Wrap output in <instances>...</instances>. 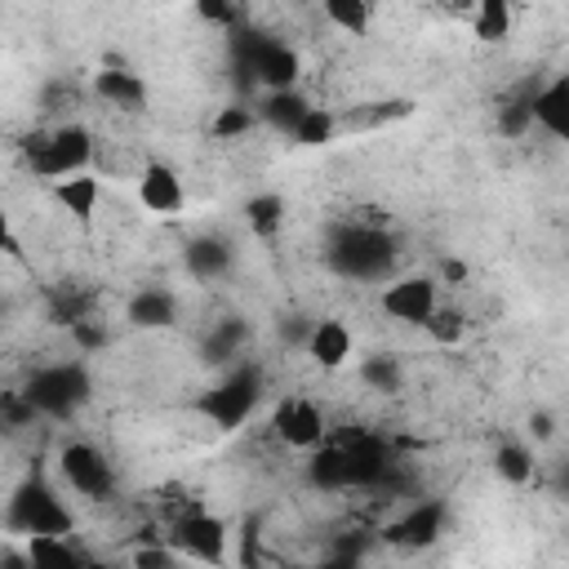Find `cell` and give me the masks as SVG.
I'll return each mask as SVG.
<instances>
[{
    "mask_svg": "<svg viewBox=\"0 0 569 569\" xmlns=\"http://www.w3.org/2000/svg\"><path fill=\"white\" fill-rule=\"evenodd\" d=\"M27 160H31V173L49 178V182L84 173L93 160V133L84 124H62L53 133H36L27 142Z\"/></svg>",
    "mask_w": 569,
    "mask_h": 569,
    "instance_id": "cell-1",
    "label": "cell"
},
{
    "mask_svg": "<svg viewBox=\"0 0 569 569\" xmlns=\"http://www.w3.org/2000/svg\"><path fill=\"white\" fill-rule=\"evenodd\" d=\"M89 391H93L89 369H84L80 360H62V365H44V369H36L22 396H27L31 409L44 413V418H71V413L89 400Z\"/></svg>",
    "mask_w": 569,
    "mask_h": 569,
    "instance_id": "cell-2",
    "label": "cell"
},
{
    "mask_svg": "<svg viewBox=\"0 0 569 569\" xmlns=\"http://www.w3.org/2000/svg\"><path fill=\"white\" fill-rule=\"evenodd\" d=\"M71 525L76 520L62 507V498L40 480H27L9 502V529L13 533H27V538H36V533H71Z\"/></svg>",
    "mask_w": 569,
    "mask_h": 569,
    "instance_id": "cell-3",
    "label": "cell"
},
{
    "mask_svg": "<svg viewBox=\"0 0 569 569\" xmlns=\"http://www.w3.org/2000/svg\"><path fill=\"white\" fill-rule=\"evenodd\" d=\"M258 396H262V369H258V365H240V369L227 373L209 396H200V413H209L222 431H236V427L253 413Z\"/></svg>",
    "mask_w": 569,
    "mask_h": 569,
    "instance_id": "cell-4",
    "label": "cell"
},
{
    "mask_svg": "<svg viewBox=\"0 0 569 569\" xmlns=\"http://www.w3.org/2000/svg\"><path fill=\"white\" fill-rule=\"evenodd\" d=\"M58 471H62V480H67L76 493H84V498H93V502H102V498L116 493V471H111V462H107L89 440H67V445L58 449Z\"/></svg>",
    "mask_w": 569,
    "mask_h": 569,
    "instance_id": "cell-5",
    "label": "cell"
},
{
    "mask_svg": "<svg viewBox=\"0 0 569 569\" xmlns=\"http://www.w3.org/2000/svg\"><path fill=\"white\" fill-rule=\"evenodd\" d=\"M173 547L178 551H187V556H196V560H204V565H218V560H227V520H218V516H209V511H200V507H187L178 520H173Z\"/></svg>",
    "mask_w": 569,
    "mask_h": 569,
    "instance_id": "cell-6",
    "label": "cell"
},
{
    "mask_svg": "<svg viewBox=\"0 0 569 569\" xmlns=\"http://www.w3.org/2000/svg\"><path fill=\"white\" fill-rule=\"evenodd\" d=\"M333 267L347 276H378L391 262V240L382 231H365V227H347L333 249H329Z\"/></svg>",
    "mask_w": 569,
    "mask_h": 569,
    "instance_id": "cell-7",
    "label": "cell"
},
{
    "mask_svg": "<svg viewBox=\"0 0 569 569\" xmlns=\"http://www.w3.org/2000/svg\"><path fill=\"white\" fill-rule=\"evenodd\" d=\"M436 307H440V289L431 276H400L382 289V311L400 325H427Z\"/></svg>",
    "mask_w": 569,
    "mask_h": 569,
    "instance_id": "cell-8",
    "label": "cell"
},
{
    "mask_svg": "<svg viewBox=\"0 0 569 569\" xmlns=\"http://www.w3.org/2000/svg\"><path fill=\"white\" fill-rule=\"evenodd\" d=\"M244 62L253 71V80H262L267 89H293L298 84V53L284 40H267V36H249L244 40Z\"/></svg>",
    "mask_w": 569,
    "mask_h": 569,
    "instance_id": "cell-9",
    "label": "cell"
},
{
    "mask_svg": "<svg viewBox=\"0 0 569 569\" xmlns=\"http://www.w3.org/2000/svg\"><path fill=\"white\" fill-rule=\"evenodd\" d=\"M271 427L289 449H316L325 440V413L307 396H284L271 413Z\"/></svg>",
    "mask_w": 569,
    "mask_h": 569,
    "instance_id": "cell-10",
    "label": "cell"
},
{
    "mask_svg": "<svg viewBox=\"0 0 569 569\" xmlns=\"http://www.w3.org/2000/svg\"><path fill=\"white\" fill-rule=\"evenodd\" d=\"M138 200L151 213H178L182 200H187V191H182V178L164 160H147L138 169Z\"/></svg>",
    "mask_w": 569,
    "mask_h": 569,
    "instance_id": "cell-11",
    "label": "cell"
},
{
    "mask_svg": "<svg viewBox=\"0 0 569 569\" xmlns=\"http://www.w3.org/2000/svg\"><path fill=\"white\" fill-rule=\"evenodd\" d=\"M529 111H533L538 129H547L551 138H560L569 147V76H556L542 89H533L529 93Z\"/></svg>",
    "mask_w": 569,
    "mask_h": 569,
    "instance_id": "cell-12",
    "label": "cell"
},
{
    "mask_svg": "<svg viewBox=\"0 0 569 569\" xmlns=\"http://www.w3.org/2000/svg\"><path fill=\"white\" fill-rule=\"evenodd\" d=\"M347 467H351V485L356 489L382 485L391 476V449L378 436H351L347 440Z\"/></svg>",
    "mask_w": 569,
    "mask_h": 569,
    "instance_id": "cell-13",
    "label": "cell"
},
{
    "mask_svg": "<svg viewBox=\"0 0 569 569\" xmlns=\"http://www.w3.org/2000/svg\"><path fill=\"white\" fill-rule=\"evenodd\" d=\"M307 356L320 369H342L351 360V329L342 320H316L307 329Z\"/></svg>",
    "mask_w": 569,
    "mask_h": 569,
    "instance_id": "cell-14",
    "label": "cell"
},
{
    "mask_svg": "<svg viewBox=\"0 0 569 569\" xmlns=\"http://www.w3.org/2000/svg\"><path fill=\"white\" fill-rule=\"evenodd\" d=\"M440 525H445V502H418L409 516L387 525V538L405 542V547H427V542L440 538Z\"/></svg>",
    "mask_w": 569,
    "mask_h": 569,
    "instance_id": "cell-15",
    "label": "cell"
},
{
    "mask_svg": "<svg viewBox=\"0 0 569 569\" xmlns=\"http://www.w3.org/2000/svg\"><path fill=\"white\" fill-rule=\"evenodd\" d=\"M93 93L107 98V102L120 107V111H142V107H147V84H142V76H133V71H124V67H102V71L93 76Z\"/></svg>",
    "mask_w": 569,
    "mask_h": 569,
    "instance_id": "cell-16",
    "label": "cell"
},
{
    "mask_svg": "<svg viewBox=\"0 0 569 569\" xmlns=\"http://www.w3.org/2000/svg\"><path fill=\"white\" fill-rule=\"evenodd\" d=\"M311 111V102H307V93L293 84V89H267V98L258 102V116L271 124V129H280V133H289L293 138V129L302 124V116Z\"/></svg>",
    "mask_w": 569,
    "mask_h": 569,
    "instance_id": "cell-17",
    "label": "cell"
},
{
    "mask_svg": "<svg viewBox=\"0 0 569 569\" xmlns=\"http://www.w3.org/2000/svg\"><path fill=\"white\" fill-rule=\"evenodd\" d=\"M98 178L93 173H71V178H58L53 182V200L80 222V227H89L93 222V213H98Z\"/></svg>",
    "mask_w": 569,
    "mask_h": 569,
    "instance_id": "cell-18",
    "label": "cell"
},
{
    "mask_svg": "<svg viewBox=\"0 0 569 569\" xmlns=\"http://www.w3.org/2000/svg\"><path fill=\"white\" fill-rule=\"evenodd\" d=\"M182 258H187V271H191L196 280H218V276L231 271V244H227V240H213V236L191 240V244L182 249Z\"/></svg>",
    "mask_w": 569,
    "mask_h": 569,
    "instance_id": "cell-19",
    "label": "cell"
},
{
    "mask_svg": "<svg viewBox=\"0 0 569 569\" xmlns=\"http://www.w3.org/2000/svg\"><path fill=\"white\" fill-rule=\"evenodd\" d=\"M311 485L320 489H351V467H347V445H316L311 449V467H307Z\"/></svg>",
    "mask_w": 569,
    "mask_h": 569,
    "instance_id": "cell-20",
    "label": "cell"
},
{
    "mask_svg": "<svg viewBox=\"0 0 569 569\" xmlns=\"http://www.w3.org/2000/svg\"><path fill=\"white\" fill-rule=\"evenodd\" d=\"M129 320L138 329H169L178 320V298L169 289H142L133 302H129Z\"/></svg>",
    "mask_w": 569,
    "mask_h": 569,
    "instance_id": "cell-21",
    "label": "cell"
},
{
    "mask_svg": "<svg viewBox=\"0 0 569 569\" xmlns=\"http://www.w3.org/2000/svg\"><path fill=\"white\" fill-rule=\"evenodd\" d=\"M27 556H31V565H84L89 560L71 542V533H36V538H27Z\"/></svg>",
    "mask_w": 569,
    "mask_h": 569,
    "instance_id": "cell-22",
    "label": "cell"
},
{
    "mask_svg": "<svg viewBox=\"0 0 569 569\" xmlns=\"http://www.w3.org/2000/svg\"><path fill=\"white\" fill-rule=\"evenodd\" d=\"M471 31L480 44H502L511 36V0H480L471 13Z\"/></svg>",
    "mask_w": 569,
    "mask_h": 569,
    "instance_id": "cell-23",
    "label": "cell"
},
{
    "mask_svg": "<svg viewBox=\"0 0 569 569\" xmlns=\"http://www.w3.org/2000/svg\"><path fill=\"white\" fill-rule=\"evenodd\" d=\"M244 218H249V231L271 240L280 227H284V200L276 191H262V196H249L244 200Z\"/></svg>",
    "mask_w": 569,
    "mask_h": 569,
    "instance_id": "cell-24",
    "label": "cell"
},
{
    "mask_svg": "<svg viewBox=\"0 0 569 569\" xmlns=\"http://www.w3.org/2000/svg\"><path fill=\"white\" fill-rule=\"evenodd\" d=\"M493 471H498V480H507V485H529V480H533V453H529L520 440H502L498 453H493Z\"/></svg>",
    "mask_w": 569,
    "mask_h": 569,
    "instance_id": "cell-25",
    "label": "cell"
},
{
    "mask_svg": "<svg viewBox=\"0 0 569 569\" xmlns=\"http://www.w3.org/2000/svg\"><path fill=\"white\" fill-rule=\"evenodd\" d=\"M325 18L347 36H369V0H320Z\"/></svg>",
    "mask_w": 569,
    "mask_h": 569,
    "instance_id": "cell-26",
    "label": "cell"
},
{
    "mask_svg": "<svg viewBox=\"0 0 569 569\" xmlns=\"http://www.w3.org/2000/svg\"><path fill=\"white\" fill-rule=\"evenodd\" d=\"M333 129H338L333 111H329V107H311V111L302 116V124L293 129V142H298V147H320V142L333 138Z\"/></svg>",
    "mask_w": 569,
    "mask_h": 569,
    "instance_id": "cell-27",
    "label": "cell"
},
{
    "mask_svg": "<svg viewBox=\"0 0 569 569\" xmlns=\"http://www.w3.org/2000/svg\"><path fill=\"white\" fill-rule=\"evenodd\" d=\"M49 316H53V325H80V320H89V298L80 289H58L49 302Z\"/></svg>",
    "mask_w": 569,
    "mask_h": 569,
    "instance_id": "cell-28",
    "label": "cell"
},
{
    "mask_svg": "<svg viewBox=\"0 0 569 569\" xmlns=\"http://www.w3.org/2000/svg\"><path fill=\"white\" fill-rule=\"evenodd\" d=\"M436 342H445V347H453V342H462V333H467V325H462V316L458 311H449V307H436L431 311V320L422 325Z\"/></svg>",
    "mask_w": 569,
    "mask_h": 569,
    "instance_id": "cell-29",
    "label": "cell"
},
{
    "mask_svg": "<svg viewBox=\"0 0 569 569\" xmlns=\"http://www.w3.org/2000/svg\"><path fill=\"white\" fill-rule=\"evenodd\" d=\"M249 129H253V111L249 107H222L213 116V138H222V142H231V138H240Z\"/></svg>",
    "mask_w": 569,
    "mask_h": 569,
    "instance_id": "cell-30",
    "label": "cell"
},
{
    "mask_svg": "<svg viewBox=\"0 0 569 569\" xmlns=\"http://www.w3.org/2000/svg\"><path fill=\"white\" fill-rule=\"evenodd\" d=\"M360 378H365L369 387L391 391V387L400 382V365H396L391 356H373V360H365V365H360Z\"/></svg>",
    "mask_w": 569,
    "mask_h": 569,
    "instance_id": "cell-31",
    "label": "cell"
},
{
    "mask_svg": "<svg viewBox=\"0 0 569 569\" xmlns=\"http://www.w3.org/2000/svg\"><path fill=\"white\" fill-rule=\"evenodd\" d=\"M196 13L213 27H236L240 22V4L236 0H196Z\"/></svg>",
    "mask_w": 569,
    "mask_h": 569,
    "instance_id": "cell-32",
    "label": "cell"
},
{
    "mask_svg": "<svg viewBox=\"0 0 569 569\" xmlns=\"http://www.w3.org/2000/svg\"><path fill=\"white\" fill-rule=\"evenodd\" d=\"M529 431H533L538 440H551V436H556V422H551V413H547V409H533V413H529Z\"/></svg>",
    "mask_w": 569,
    "mask_h": 569,
    "instance_id": "cell-33",
    "label": "cell"
},
{
    "mask_svg": "<svg viewBox=\"0 0 569 569\" xmlns=\"http://www.w3.org/2000/svg\"><path fill=\"white\" fill-rule=\"evenodd\" d=\"M133 560L138 565H173V551H164V547H138Z\"/></svg>",
    "mask_w": 569,
    "mask_h": 569,
    "instance_id": "cell-34",
    "label": "cell"
},
{
    "mask_svg": "<svg viewBox=\"0 0 569 569\" xmlns=\"http://www.w3.org/2000/svg\"><path fill=\"white\" fill-rule=\"evenodd\" d=\"M436 4H440V13H449V18H471L480 0H436Z\"/></svg>",
    "mask_w": 569,
    "mask_h": 569,
    "instance_id": "cell-35",
    "label": "cell"
},
{
    "mask_svg": "<svg viewBox=\"0 0 569 569\" xmlns=\"http://www.w3.org/2000/svg\"><path fill=\"white\" fill-rule=\"evenodd\" d=\"M445 280H449V284H462V280H467V262L445 258Z\"/></svg>",
    "mask_w": 569,
    "mask_h": 569,
    "instance_id": "cell-36",
    "label": "cell"
}]
</instances>
